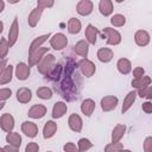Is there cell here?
<instances>
[{
	"label": "cell",
	"instance_id": "obj_25",
	"mask_svg": "<svg viewBox=\"0 0 152 152\" xmlns=\"http://www.w3.org/2000/svg\"><path fill=\"white\" fill-rule=\"evenodd\" d=\"M125 132H126V126L122 124H118L112 132V142H119L121 138L125 135Z\"/></svg>",
	"mask_w": 152,
	"mask_h": 152
},
{
	"label": "cell",
	"instance_id": "obj_50",
	"mask_svg": "<svg viewBox=\"0 0 152 152\" xmlns=\"http://www.w3.org/2000/svg\"><path fill=\"white\" fill-rule=\"evenodd\" d=\"M120 152H131V151H129V150H125V148H122Z\"/></svg>",
	"mask_w": 152,
	"mask_h": 152
},
{
	"label": "cell",
	"instance_id": "obj_4",
	"mask_svg": "<svg viewBox=\"0 0 152 152\" xmlns=\"http://www.w3.org/2000/svg\"><path fill=\"white\" fill-rule=\"evenodd\" d=\"M78 68H80L82 75L86 76V77H91L96 71L95 64L91 61L87 59V58H83V59H81L78 62Z\"/></svg>",
	"mask_w": 152,
	"mask_h": 152
},
{
	"label": "cell",
	"instance_id": "obj_1",
	"mask_svg": "<svg viewBox=\"0 0 152 152\" xmlns=\"http://www.w3.org/2000/svg\"><path fill=\"white\" fill-rule=\"evenodd\" d=\"M81 88V78L77 72V64L71 56H66L63 63V72L57 83H55V90L66 101L72 102L78 99Z\"/></svg>",
	"mask_w": 152,
	"mask_h": 152
},
{
	"label": "cell",
	"instance_id": "obj_37",
	"mask_svg": "<svg viewBox=\"0 0 152 152\" xmlns=\"http://www.w3.org/2000/svg\"><path fill=\"white\" fill-rule=\"evenodd\" d=\"M124 148L121 142H110L108 145H106L104 147V152H120Z\"/></svg>",
	"mask_w": 152,
	"mask_h": 152
},
{
	"label": "cell",
	"instance_id": "obj_14",
	"mask_svg": "<svg viewBox=\"0 0 152 152\" xmlns=\"http://www.w3.org/2000/svg\"><path fill=\"white\" fill-rule=\"evenodd\" d=\"M68 125H69V127H70L71 131L78 133V132H81V129H82L83 122H82L81 116H80L78 114L74 113V114H71V115L69 116V119H68Z\"/></svg>",
	"mask_w": 152,
	"mask_h": 152
},
{
	"label": "cell",
	"instance_id": "obj_11",
	"mask_svg": "<svg viewBox=\"0 0 152 152\" xmlns=\"http://www.w3.org/2000/svg\"><path fill=\"white\" fill-rule=\"evenodd\" d=\"M76 11L81 15H89L93 12V2L90 0H81L76 5Z\"/></svg>",
	"mask_w": 152,
	"mask_h": 152
},
{
	"label": "cell",
	"instance_id": "obj_35",
	"mask_svg": "<svg viewBox=\"0 0 152 152\" xmlns=\"http://www.w3.org/2000/svg\"><path fill=\"white\" fill-rule=\"evenodd\" d=\"M77 146H78L80 152H87L88 150H90L93 147V142H90V140L87 139V138H81L78 140Z\"/></svg>",
	"mask_w": 152,
	"mask_h": 152
},
{
	"label": "cell",
	"instance_id": "obj_31",
	"mask_svg": "<svg viewBox=\"0 0 152 152\" xmlns=\"http://www.w3.org/2000/svg\"><path fill=\"white\" fill-rule=\"evenodd\" d=\"M82 28V25H81V21L76 18H70L69 21H68V31L69 33L71 34H77Z\"/></svg>",
	"mask_w": 152,
	"mask_h": 152
},
{
	"label": "cell",
	"instance_id": "obj_45",
	"mask_svg": "<svg viewBox=\"0 0 152 152\" xmlns=\"http://www.w3.org/2000/svg\"><path fill=\"white\" fill-rule=\"evenodd\" d=\"M142 110L146 113V114H151L152 113V102L151 101H146L142 103Z\"/></svg>",
	"mask_w": 152,
	"mask_h": 152
},
{
	"label": "cell",
	"instance_id": "obj_41",
	"mask_svg": "<svg viewBox=\"0 0 152 152\" xmlns=\"http://www.w3.org/2000/svg\"><path fill=\"white\" fill-rule=\"evenodd\" d=\"M144 152H152V137H147L144 140Z\"/></svg>",
	"mask_w": 152,
	"mask_h": 152
},
{
	"label": "cell",
	"instance_id": "obj_23",
	"mask_svg": "<svg viewBox=\"0 0 152 152\" xmlns=\"http://www.w3.org/2000/svg\"><path fill=\"white\" fill-rule=\"evenodd\" d=\"M114 57V53L113 51L109 49V48H101L99 51H97V58L100 62L102 63H108L112 61V58Z\"/></svg>",
	"mask_w": 152,
	"mask_h": 152
},
{
	"label": "cell",
	"instance_id": "obj_3",
	"mask_svg": "<svg viewBox=\"0 0 152 152\" xmlns=\"http://www.w3.org/2000/svg\"><path fill=\"white\" fill-rule=\"evenodd\" d=\"M102 32H103L102 37H103V39L104 38L107 39L108 45H118L121 43V34L116 30H114L112 27H104Z\"/></svg>",
	"mask_w": 152,
	"mask_h": 152
},
{
	"label": "cell",
	"instance_id": "obj_22",
	"mask_svg": "<svg viewBox=\"0 0 152 152\" xmlns=\"http://www.w3.org/2000/svg\"><path fill=\"white\" fill-rule=\"evenodd\" d=\"M56 131H57V124H56L55 121H52V120L48 121V122L45 124L44 128H43V137H44V139H50V138H52V137L55 135Z\"/></svg>",
	"mask_w": 152,
	"mask_h": 152
},
{
	"label": "cell",
	"instance_id": "obj_10",
	"mask_svg": "<svg viewBox=\"0 0 152 152\" xmlns=\"http://www.w3.org/2000/svg\"><path fill=\"white\" fill-rule=\"evenodd\" d=\"M62 72H63V64H61V63L55 64V66L51 69V71L45 75V80H48L52 83H57L62 76Z\"/></svg>",
	"mask_w": 152,
	"mask_h": 152
},
{
	"label": "cell",
	"instance_id": "obj_18",
	"mask_svg": "<svg viewBox=\"0 0 152 152\" xmlns=\"http://www.w3.org/2000/svg\"><path fill=\"white\" fill-rule=\"evenodd\" d=\"M97 34H99V30H97L94 25L89 24V25L86 27L84 36H86V40H87L89 44H95V43H96Z\"/></svg>",
	"mask_w": 152,
	"mask_h": 152
},
{
	"label": "cell",
	"instance_id": "obj_13",
	"mask_svg": "<svg viewBox=\"0 0 152 152\" xmlns=\"http://www.w3.org/2000/svg\"><path fill=\"white\" fill-rule=\"evenodd\" d=\"M45 114H46V107L39 103L33 104L27 112V115L32 119H42Z\"/></svg>",
	"mask_w": 152,
	"mask_h": 152
},
{
	"label": "cell",
	"instance_id": "obj_49",
	"mask_svg": "<svg viewBox=\"0 0 152 152\" xmlns=\"http://www.w3.org/2000/svg\"><path fill=\"white\" fill-rule=\"evenodd\" d=\"M2 30H4V23L1 21L0 23V32H2Z\"/></svg>",
	"mask_w": 152,
	"mask_h": 152
},
{
	"label": "cell",
	"instance_id": "obj_33",
	"mask_svg": "<svg viewBox=\"0 0 152 152\" xmlns=\"http://www.w3.org/2000/svg\"><path fill=\"white\" fill-rule=\"evenodd\" d=\"M48 38H50V33L44 34V36H40V37H37V38L31 43L30 49H28V53H32L33 51H36L37 49H39V48H40V45H42L44 42H46V40H48Z\"/></svg>",
	"mask_w": 152,
	"mask_h": 152
},
{
	"label": "cell",
	"instance_id": "obj_27",
	"mask_svg": "<svg viewBox=\"0 0 152 152\" xmlns=\"http://www.w3.org/2000/svg\"><path fill=\"white\" fill-rule=\"evenodd\" d=\"M81 110L86 116H90L95 110V102L91 99L83 100V102L81 104Z\"/></svg>",
	"mask_w": 152,
	"mask_h": 152
},
{
	"label": "cell",
	"instance_id": "obj_39",
	"mask_svg": "<svg viewBox=\"0 0 152 152\" xmlns=\"http://www.w3.org/2000/svg\"><path fill=\"white\" fill-rule=\"evenodd\" d=\"M11 95H12V90L10 88H1L0 89V100H1V102L7 100L8 97H11Z\"/></svg>",
	"mask_w": 152,
	"mask_h": 152
},
{
	"label": "cell",
	"instance_id": "obj_24",
	"mask_svg": "<svg viewBox=\"0 0 152 152\" xmlns=\"http://www.w3.org/2000/svg\"><path fill=\"white\" fill-rule=\"evenodd\" d=\"M42 13H43V8L36 7L34 10H32V12L28 14V18H27V23L31 27H34L38 24L40 17H42Z\"/></svg>",
	"mask_w": 152,
	"mask_h": 152
},
{
	"label": "cell",
	"instance_id": "obj_29",
	"mask_svg": "<svg viewBox=\"0 0 152 152\" xmlns=\"http://www.w3.org/2000/svg\"><path fill=\"white\" fill-rule=\"evenodd\" d=\"M6 141L8 142V145H12V146L19 148L20 145H21V137L17 132H11V133H7Z\"/></svg>",
	"mask_w": 152,
	"mask_h": 152
},
{
	"label": "cell",
	"instance_id": "obj_43",
	"mask_svg": "<svg viewBox=\"0 0 152 152\" xmlns=\"http://www.w3.org/2000/svg\"><path fill=\"white\" fill-rule=\"evenodd\" d=\"M53 6V1H46V0H38L37 2V7L39 8H46V7H52Z\"/></svg>",
	"mask_w": 152,
	"mask_h": 152
},
{
	"label": "cell",
	"instance_id": "obj_46",
	"mask_svg": "<svg viewBox=\"0 0 152 152\" xmlns=\"http://www.w3.org/2000/svg\"><path fill=\"white\" fill-rule=\"evenodd\" d=\"M0 152H19V148H17L12 145H6V146L1 147Z\"/></svg>",
	"mask_w": 152,
	"mask_h": 152
},
{
	"label": "cell",
	"instance_id": "obj_36",
	"mask_svg": "<svg viewBox=\"0 0 152 152\" xmlns=\"http://www.w3.org/2000/svg\"><path fill=\"white\" fill-rule=\"evenodd\" d=\"M110 23L113 26L115 27H121L125 25L126 23V18L122 15V14H114L112 18H110Z\"/></svg>",
	"mask_w": 152,
	"mask_h": 152
},
{
	"label": "cell",
	"instance_id": "obj_26",
	"mask_svg": "<svg viewBox=\"0 0 152 152\" xmlns=\"http://www.w3.org/2000/svg\"><path fill=\"white\" fill-rule=\"evenodd\" d=\"M116 66H118L119 72L122 75H127L132 70V64H131L129 59H127V58H120L116 63Z\"/></svg>",
	"mask_w": 152,
	"mask_h": 152
},
{
	"label": "cell",
	"instance_id": "obj_17",
	"mask_svg": "<svg viewBox=\"0 0 152 152\" xmlns=\"http://www.w3.org/2000/svg\"><path fill=\"white\" fill-rule=\"evenodd\" d=\"M32 99V91L31 89L26 88V87H23V88H19L18 91H17V100L20 102V103H28Z\"/></svg>",
	"mask_w": 152,
	"mask_h": 152
},
{
	"label": "cell",
	"instance_id": "obj_19",
	"mask_svg": "<svg viewBox=\"0 0 152 152\" xmlns=\"http://www.w3.org/2000/svg\"><path fill=\"white\" fill-rule=\"evenodd\" d=\"M68 110V106L66 103L62 102V101H58L53 104V108H52V118L53 119H59L62 118Z\"/></svg>",
	"mask_w": 152,
	"mask_h": 152
},
{
	"label": "cell",
	"instance_id": "obj_40",
	"mask_svg": "<svg viewBox=\"0 0 152 152\" xmlns=\"http://www.w3.org/2000/svg\"><path fill=\"white\" fill-rule=\"evenodd\" d=\"M63 150H64V152H80L78 146H76L74 142H66L63 146Z\"/></svg>",
	"mask_w": 152,
	"mask_h": 152
},
{
	"label": "cell",
	"instance_id": "obj_44",
	"mask_svg": "<svg viewBox=\"0 0 152 152\" xmlns=\"http://www.w3.org/2000/svg\"><path fill=\"white\" fill-rule=\"evenodd\" d=\"M144 74H145V70H144L141 66H138V68H135V69L133 70V76H134V78H141V77L144 76Z\"/></svg>",
	"mask_w": 152,
	"mask_h": 152
},
{
	"label": "cell",
	"instance_id": "obj_5",
	"mask_svg": "<svg viewBox=\"0 0 152 152\" xmlns=\"http://www.w3.org/2000/svg\"><path fill=\"white\" fill-rule=\"evenodd\" d=\"M118 102H119V100L114 95L104 96V97L101 99V108H102L103 112H110V110L116 108Z\"/></svg>",
	"mask_w": 152,
	"mask_h": 152
},
{
	"label": "cell",
	"instance_id": "obj_51",
	"mask_svg": "<svg viewBox=\"0 0 152 152\" xmlns=\"http://www.w3.org/2000/svg\"><path fill=\"white\" fill-rule=\"evenodd\" d=\"M48 152H51V151H48Z\"/></svg>",
	"mask_w": 152,
	"mask_h": 152
},
{
	"label": "cell",
	"instance_id": "obj_20",
	"mask_svg": "<svg viewBox=\"0 0 152 152\" xmlns=\"http://www.w3.org/2000/svg\"><path fill=\"white\" fill-rule=\"evenodd\" d=\"M74 50H75V52L77 53V55H80L81 57H87L88 56V50H89V43L87 42V40H84V39H82V40H80V42H77L76 44H75V46H74Z\"/></svg>",
	"mask_w": 152,
	"mask_h": 152
},
{
	"label": "cell",
	"instance_id": "obj_42",
	"mask_svg": "<svg viewBox=\"0 0 152 152\" xmlns=\"http://www.w3.org/2000/svg\"><path fill=\"white\" fill-rule=\"evenodd\" d=\"M39 151V146L37 142H28L25 147V152H38Z\"/></svg>",
	"mask_w": 152,
	"mask_h": 152
},
{
	"label": "cell",
	"instance_id": "obj_16",
	"mask_svg": "<svg viewBox=\"0 0 152 152\" xmlns=\"http://www.w3.org/2000/svg\"><path fill=\"white\" fill-rule=\"evenodd\" d=\"M134 40L139 46H146L150 43V34L145 30H138L134 34Z\"/></svg>",
	"mask_w": 152,
	"mask_h": 152
},
{
	"label": "cell",
	"instance_id": "obj_7",
	"mask_svg": "<svg viewBox=\"0 0 152 152\" xmlns=\"http://www.w3.org/2000/svg\"><path fill=\"white\" fill-rule=\"evenodd\" d=\"M18 36H19V25H18V18L14 17L13 19V23L10 27V31H8V38H7V42H8V45L10 48H12L17 39H18Z\"/></svg>",
	"mask_w": 152,
	"mask_h": 152
},
{
	"label": "cell",
	"instance_id": "obj_38",
	"mask_svg": "<svg viewBox=\"0 0 152 152\" xmlns=\"http://www.w3.org/2000/svg\"><path fill=\"white\" fill-rule=\"evenodd\" d=\"M8 48H10L8 42L5 38H1V42H0V56H1L2 59L6 58V55L8 52Z\"/></svg>",
	"mask_w": 152,
	"mask_h": 152
},
{
	"label": "cell",
	"instance_id": "obj_12",
	"mask_svg": "<svg viewBox=\"0 0 152 152\" xmlns=\"http://www.w3.org/2000/svg\"><path fill=\"white\" fill-rule=\"evenodd\" d=\"M15 76L20 81L27 80L28 76H30V65L28 64H25L23 62L18 63L17 66H15Z\"/></svg>",
	"mask_w": 152,
	"mask_h": 152
},
{
	"label": "cell",
	"instance_id": "obj_8",
	"mask_svg": "<svg viewBox=\"0 0 152 152\" xmlns=\"http://www.w3.org/2000/svg\"><path fill=\"white\" fill-rule=\"evenodd\" d=\"M48 50H49V48H39L36 51H33L32 53H28V65L30 66L37 65L42 61L44 55L48 52Z\"/></svg>",
	"mask_w": 152,
	"mask_h": 152
},
{
	"label": "cell",
	"instance_id": "obj_21",
	"mask_svg": "<svg viewBox=\"0 0 152 152\" xmlns=\"http://www.w3.org/2000/svg\"><path fill=\"white\" fill-rule=\"evenodd\" d=\"M137 91L135 90H132V91H129L127 95H126V97L124 99V103H122V108H121V112H122V114L124 113H126L131 107H132V104L134 103V101H135V99H137Z\"/></svg>",
	"mask_w": 152,
	"mask_h": 152
},
{
	"label": "cell",
	"instance_id": "obj_32",
	"mask_svg": "<svg viewBox=\"0 0 152 152\" xmlns=\"http://www.w3.org/2000/svg\"><path fill=\"white\" fill-rule=\"evenodd\" d=\"M12 74H13V66L11 64L7 65V68L0 72V84L4 86L8 82H11L12 80Z\"/></svg>",
	"mask_w": 152,
	"mask_h": 152
},
{
	"label": "cell",
	"instance_id": "obj_47",
	"mask_svg": "<svg viewBox=\"0 0 152 152\" xmlns=\"http://www.w3.org/2000/svg\"><path fill=\"white\" fill-rule=\"evenodd\" d=\"M6 68H7V65H6V58H5V59H2V61H1V68H0V72H1V71H4Z\"/></svg>",
	"mask_w": 152,
	"mask_h": 152
},
{
	"label": "cell",
	"instance_id": "obj_6",
	"mask_svg": "<svg viewBox=\"0 0 152 152\" xmlns=\"http://www.w3.org/2000/svg\"><path fill=\"white\" fill-rule=\"evenodd\" d=\"M51 48L55 50H62L68 45V38L63 33H56L51 39H50Z\"/></svg>",
	"mask_w": 152,
	"mask_h": 152
},
{
	"label": "cell",
	"instance_id": "obj_2",
	"mask_svg": "<svg viewBox=\"0 0 152 152\" xmlns=\"http://www.w3.org/2000/svg\"><path fill=\"white\" fill-rule=\"evenodd\" d=\"M55 56L51 55V53H48L46 56H44L42 58V61L37 64V68H38V71L43 75H46L51 71V69L55 66Z\"/></svg>",
	"mask_w": 152,
	"mask_h": 152
},
{
	"label": "cell",
	"instance_id": "obj_9",
	"mask_svg": "<svg viewBox=\"0 0 152 152\" xmlns=\"http://www.w3.org/2000/svg\"><path fill=\"white\" fill-rule=\"evenodd\" d=\"M0 127L4 132L11 133L14 127V119L10 113H5L0 118Z\"/></svg>",
	"mask_w": 152,
	"mask_h": 152
},
{
	"label": "cell",
	"instance_id": "obj_30",
	"mask_svg": "<svg viewBox=\"0 0 152 152\" xmlns=\"http://www.w3.org/2000/svg\"><path fill=\"white\" fill-rule=\"evenodd\" d=\"M151 84V78L148 76H142L141 78H134L132 81V87L135 89H142Z\"/></svg>",
	"mask_w": 152,
	"mask_h": 152
},
{
	"label": "cell",
	"instance_id": "obj_15",
	"mask_svg": "<svg viewBox=\"0 0 152 152\" xmlns=\"http://www.w3.org/2000/svg\"><path fill=\"white\" fill-rule=\"evenodd\" d=\"M21 131L28 138H34L38 134V127L32 121H24L21 124Z\"/></svg>",
	"mask_w": 152,
	"mask_h": 152
},
{
	"label": "cell",
	"instance_id": "obj_48",
	"mask_svg": "<svg viewBox=\"0 0 152 152\" xmlns=\"http://www.w3.org/2000/svg\"><path fill=\"white\" fill-rule=\"evenodd\" d=\"M4 6H5V2H4V1H0V12H2Z\"/></svg>",
	"mask_w": 152,
	"mask_h": 152
},
{
	"label": "cell",
	"instance_id": "obj_34",
	"mask_svg": "<svg viewBox=\"0 0 152 152\" xmlns=\"http://www.w3.org/2000/svg\"><path fill=\"white\" fill-rule=\"evenodd\" d=\"M37 96L43 100H49L52 97V90L49 87H39L37 89Z\"/></svg>",
	"mask_w": 152,
	"mask_h": 152
},
{
	"label": "cell",
	"instance_id": "obj_28",
	"mask_svg": "<svg viewBox=\"0 0 152 152\" xmlns=\"http://www.w3.org/2000/svg\"><path fill=\"white\" fill-rule=\"evenodd\" d=\"M99 11L104 17L110 15L113 12V2L110 0H101L99 4Z\"/></svg>",
	"mask_w": 152,
	"mask_h": 152
}]
</instances>
